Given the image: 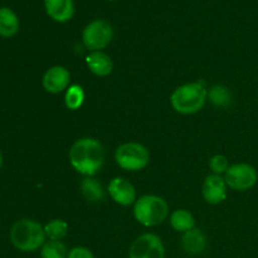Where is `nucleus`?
<instances>
[{"mask_svg":"<svg viewBox=\"0 0 258 258\" xmlns=\"http://www.w3.org/2000/svg\"><path fill=\"white\" fill-rule=\"evenodd\" d=\"M70 163L77 173L95 176L105 163V150L97 139L82 138L70 149Z\"/></svg>","mask_w":258,"mask_h":258,"instance_id":"f257e3e1","label":"nucleus"},{"mask_svg":"<svg viewBox=\"0 0 258 258\" xmlns=\"http://www.w3.org/2000/svg\"><path fill=\"white\" fill-rule=\"evenodd\" d=\"M208 100V90L203 81L185 83L174 90L170 103L174 110L181 115H193L199 112Z\"/></svg>","mask_w":258,"mask_h":258,"instance_id":"f03ea898","label":"nucleus"},{"mask_svg":"<svg viewBox=\"0 0 258 258\" xmlns=\"http://www.w3.org/2000/svg\"><path fill=\"white\" fill-rule=\"evenodd\" d=\"M10 242L22 252H35L45 243L44 227L33 219H20L13 224L10 229Z\"/></svg>","mask_w":258,"mask_h":258,"instance_id":"7ed1b4c3","label":"nucleus"},{"mask_svg":"<svg viewBox=\"0 0 258 258\" xmlns=\"http://www.w3.org/2000/svg\"><path fill=\"white\" fill-rule=\"evenodd\" d=\"M169 216V206L161 197L146 194L134 204V217L144 227H156Z\"/></svg>","mask_w":258,"mask_h":258,"instance_id":"20e7f679","label":"nucleus"},{"mask_svg":"<svg viewBox=\"0 0 258 258\" xmlns=\"http://www.w3.org/2000/svg\"><path fill=\"white\" fill-rule=\"evenodd\" d=\"M116 164L127 171H140L150 163V153L139 143H125L115 151Z\"/></svg>","mask_w":258,"mask_h":258,"instance_id":"39448f33","label":"nucleus"},{"mask_svg":"<svg viewBox=\"0 0 258 258\" xmlns=\"http://www.w3.org/2000/svg\"><path fill=\"white\" fill-rule=\"evenodd\" d=\"M113 27L108 20L95 19L88 23L82 32L83 45L90 52L102 50L112 42Z\"/></svg>","mask_w":258,"mask_h":258,"instance_id":"423d86ee","label":"nucleus"},{"mask_svg":"<svg viewBox=\"0 0 258 258\" xmlns=\"http://www.w3.org/2000/svg\"><path fill=\"white\" fill-rule=\"evenodd\" d=\"M257 179L256 169L246 163L233 164L224 174L227 186L237 191H246L253 188L257 183Z\"/></svg>","mask_w":258,"mask_h":258,"instance_id":"0eeeda50","label":"nucleus"},{"mask_svg":"<svg viewBox=\"0 0 258 258\" xmlns=\"http://www.w3.org/2000/svg\"><path fill=\"white\" fill-rule=\"evenodd\" d=\"M128 258H165V247L159 236L144 233L131 243Z\"/></svg>","mask_w":258,"mask_h":258,"instance_id":"6e6552de","label":"nucleus"},{"mask_svg":"<svg viewBox=\"0 0 258 258\" xmlns=\"http://www.w3.org/2000/svg\"><path fill=\"white\" fill-rule=\"evenodd\" d=\"M71 73L63 66H53L45 71L42 78V85L47 92L52 95L63 92L70 87Z\"/></svg>","mask_w":258,"mask_h":258,"instance_id":"1a4fd4ad","label":"nucleus"},{"mask_svg":"<svg viewBox=\"0 0 258 258\" xmlns=\"http://www.w3.org/2000/svg\"><path fill=\"white\" fill-rule=\"evenodd\" d=\"M107 191L112 201L122 207L135 204V202L138 201L135 186L125 178H120V176L113 178L108 184Z\"/></svg>","mask_w":258,"mask_h":258,"instance_id":"9d476101","label":"nucleus"},{"mask_svg":"<svg viewBox=\"0 0 258 258\" xmlns=\"http://www.w3.org/2000/svg\"><path fill=\"white\" fill-rule=\"evenodd\" d=\"M227 184L224 176L217 174H209L204 180L202 186V196L207 203L217 206L226 201L227 198Z\"/></svg>","mask_w":258,"mask_h":258,"instance_id":"9b49d317","label":"nucleus"},{"mask_svg":"<svg viewBox=\"0 0 258 258\" xmlns=\"http://www.w3.org/2000/svg\"><path fill=\"white\" fill-rule=\"evenodd\" d=\"M44 9L52 20L66 23L75 15V3L73 0H44Z\"/></svg>","mask_w":258,"mask_h":258,"instance_id":"f8f14e48","label":"nucleus"},{"mask_svg":"<svg viewBox=\"0 0 258 258\" xmlns=\"http://www.w3.org/2000/svg\"><path fill=\"white\" fill-rule=\"evenodd\" d=\"M86 64L91 73L97 77H106L111 75L113 70V62L107 53L98 50V52H90L86 57Z\"/></svg>","mask_w":258,"mask_h":258,"instance_id":"ddd939ff","label":"nucleus"},{"mask_svg":"<svg viewBox=\"0 0 258 258\" xmlns=\"http://www.w3.org/2000/svg\"><path fill=\"white\" fill-rule=\"evenodd\" d=\"M180 243L185 253L190 254V256H197L206 251L207 237L204 236L201 229L193 228L183 233Z\"/></svg>","mask_w":258,"mask_h":258,"instance_id":"4468645a","label":"nucleus"},{"mask_svg":"<svg viewBox=\"0 0 258 258\" xmlns=\"http://www.w3.org/2000/svg\"><path fill=\"white\" fill-rule=\"evenodd\" d=\"M19 30V18L13 9L0 8V37L12 38Z\"/></svg>","mask_w":258,"mask_h":258,"instance_id":"2eb2a0df","label":"nucleus"},{"mask_svg":"<svg viewBox=\"0 0 258 258\" xmlns=\"http://www.w3.org/2000/svg\"><path fill=\"white\" fill-rule=\"evenodd\" d=\"M81 194L83 198L90 203H98L105 199V190L103 186L101 185L100 181L95 179L93 176H86L82 181H81Z\"/></svg>","mask_w":258,"mask_h":258,"instance_id":"dca6fc26","label":"nucleus"},{"mask_svg":"<svg viewBox=\"0 0 258 258\" xmlns=\"http://www.w3.org/2000/svg\"><path fill=\"white\" fill-rule=\"evenodd\" d=\"M170 226L174 231L185 233L196 228V219L186 209H176L170 214Z\"/></svg>","mask_w":258,"mask_h":258,"instance_id":"f3484780","label":"nucleus"},{"mask_svg":"<svg viewBox=\"0 0 258 258\" xmlns=\"http://www.w3.org/2000/svg\"><path fill=\"white\" fill-rule=\"evenodd\" d=\"M86 100V93L82 86L80 85H71L66 90L64 95V105L68 110L76 111L82 107L83 102Z\"/></svg>","mask_w":258,"mask_h":258,"instance_id":"a211bd4d","label":"nucleus"},{"mask_svg":"<svg viewBox=\"0 0 258 258\" xmlns=\"http://www.w3.org/2000/svg\"><path fill=\"white\" fill-rule=\"evenodd\" d=\"M208 100L217 107H227L232 102V93L226 86L216 85L208 90Z\"/></svg>","mask_w":258,"mask_h":258,"instance_id":"6ab92c4d","label":"nucleus"},{"mask_svg":"<svg viewBox=\"0 0 258 258\" xmlns=\"http://www.w3.org/2000/svg\"><path fill=\"white\" fill-rule=\"evenodd\" d=\"M48 241H62L68 233V224L63 219H53L44 226Z\"/></svg>","mask_w":258,"mask_h":258,"instance_id":"aec40b11","label":"nucleus"},{"mask_svg":"<svg viewBox=\"0 0 258 258\" xmlns=\"http://www.w3.org/2000/svg\"><path fill=\"white\" fill-rule=\"evenodd\" d=\"M70 251L62 241H47L40 248L42 258H68Z\"/></svg>","mask_w":258,"mask_h":258,"instance_id":"412c9836","label":"nucleus"},{"mask_svg":"<svg viewBox=\"0 0 258 258\" xmlns=\"http://www.w3.org/2000/svg\"><path fill=\"white\" fill-rule=\"evenodd\" d=\"M209 168L213 171V174H217V175L226 174V171L229 168L228 159L224 155H219V154L218 155L212 156L211 160H209Z\"/></svg>","mask_w":258,"mask_h":258,"instance_id":"4be33fe9","label":"nucleus"},{"mask_svg":"<svg viewBox=\"0 0 258 258\" xmlns=\"http://www.w3.org/2000/svg\"><path fill=\"white\" fill-rule=\"evenodd\" d=\"M68 258H95V256L88 248L78 246L71 249L70 253H68Z\"/></svg>","mask_w":258,"mask_h":258,"instance_id":"5701e85b","label":"nucleus"},{"mask_svg":"<svg viewBox=\"0 0 258 258\" xmlns=\"http://www.w3.org/2000/svg\"><path fill=\"white\" fill-rule=\"evenodd\" d=\"M2 166H3V155L2 153H0V169H2Z\"/></svg>","mask_w":258,"mask_h":258,"instance_id":"b1692460","label":"nucleus"},{"mask_svg":"<svg viewBox=\"0 0 258 258\" xmlns=\"http://www.w3.org/2000/svg\"><path fill=\"white\" fill-rule=\"evenodd\" d=\"M106 2H115V0H106Z\"/></svg>","mask_w":258,"mask_h":258,"instance_id":"393cba45","label":"nucleus"}]
</instances>
